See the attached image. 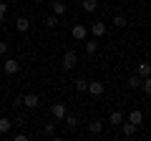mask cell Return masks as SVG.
Masks as SVG:
<instances>
[{
  "label": "cell",
  "instance_id": "6da1fadb",
  "mask_svg": "<svg viewBox=\"0 0 151 141\" xmlns=\"http://www.w3.org/2000/svg\"><path fill=\"white\" fill-rule=\"evenodd\" d=\"M76 63H78V53L76 50H65L63 53V70H70V68H76Z\"/></svg>",
  "mask_w": 151,
  "mask_h": 141
},
{
  "label": "cell",
  "instance_id": "7a4b0ae2",
  "mask_svg": "<svg viewBox=\"0 0 151 141\" xmlns=\"http://www.w3.org/2000/svg\"><path fill=\"white\" fill-rule=\"evenodd\" d=\"M18 70H20V60L5 58V63H3V73H5V76H15Z\"/></svg>",
  "mask_w": 151,
  "mask_h": 141
},
{
  "label": "cell",
  "instance_id": "3957f363",
  "mask_svg": "<svg viewBox=\"0 0 151 141\" xmlns=\"http://www.w3.org/2000/svg\"><path fill=\"white\" fill-rule=\"evenodd\" d=\"M50 8H53V13L58 18H63L65 13H68V3H65V0H50Z\"/></svg>",
  "mask_w": 151,
  "mask_h": 141
},
{
  "label": "cell",
  "instance_id": "277c9868",
  "mask_svg": "<svg viewBox=\"0 0 151 141\" xmlns=\"http://www.w3.org/2000/svg\"><path fill=\"white\" fill-rule=\"evenodd\" d=\"M20 103L25 109H38V106H40V98H38L35 93H25V96L20 98Z\"/></svg>",
  "mask_w": 151,
  "mask_h": 141
},
{
  "label": "cell",
  "instance_id": "5b68a950",
  "mask_svg": "<svg viewBox=\"0 0 151 141\" xmlns=\"http://www.w3.org/2000/svg\"><path fill=\"white\" fill-rule=\"evenodd\" d=\"M50 114H53L55 124H58V121H63V119H65V114H68V109H65V103H53V109H50Z\"/></svg>",
  "mask_w": 151,
  "mask_h": 141
},
{
  "label": "cell",
  "instance_id": "8992f818",
  "mask_svg": "<svg viewBox=\"0 0 151 141\" xmlns=\"http://www.w3.org/2000/svg\"><path fill=\"white\" fill-rule=\"evenodd\" d=\"M70 35H73L76 40H86L88 30H86V25H83V23H76V25L70 28Z\"/></svg>",
  "mask_w": 151,
  "mask_h": 141
},
{
  "label": "cell",
  "instance_id": "52a82bcc",
  "mask_svg": "<svg viewBox=\"0 0 151 141\" xmlns=\"http://www.w3.org/2000/svg\"><path fill=\"white\" fill-rule=\"evenodd\" d=\"M126 121H131V124H134L136 129H139V126L144 124V111H141V109H134L129 116H126Z\"/></svg>",
  "mask_w": 151,
  "mask_h": 141
},
{
  "label": "cell",
  "instance_id": "ba28073f",
  "mask_svg": "<svg viewBox=\"0 0 151 141\" xmlns=\"http://www.w3.org/2000/svg\"><path fill=\"white\" fill-rule=\"evenodd\" d=\"M91 35H93V38H103V35H106V23H103V20H96V23L91 25Z\"/></svg>",
  "mask_w": 151,
  "mask_h": 141
},
{
  "label": "cell",
  "instance_id": "9c48e42d",
  "mask_svg": "<svg viewBox=\"0 0 151 141\" xmlns=\"http://www.w3.org/2000/svg\"><path fill=\"white\" fill-rule=\"evenodd\" d=\"M103 91H106V86H103L101 81H88V93H91V96H101Z\"/></svg>",
  "mask_w": 151,
  "mask_h": 141
},
{
  "label": "cell",
  "instance_id": "30bf717a",
  "mask_svg": "<svg viewBox=\"0 0 151 141\" xmlns=\"http://www.w3.org/2000/svg\"><path fill=\"white\" fill-rule=\"evenodd\" d=\"M119 129H121V134H124V136H126V139H131V136H134V134H136V126H134V124H131V121H126V119H124V121H121V126H119Z\"/></svg>",
  "mask_w": 151,
  "mask_h": 141
},
{
  "label": "cell",
  "instance_id": "8fae6325",
  "mask_svg": "<svg viewBox=\"0 0 151 141\" xmlns=\"http://www.w3.org/2000/svg\"><path fill=\"white\" fill-rule=\"evenodd\" d=\"M15 30H18V33H28V30H30V20H28L25 15L15 18Z\"/></svg>",
  "mask_w": 151,
  "mask_h": 141
},
{
  "label": "cell",
  "instance_id": "7c38bea8",
  "mask_svg": "<svg viewBox=\"0 0 151 141\" xmlns=\"http://www.w3.org/2000/svg\"><path fill=\"white\" fill-rule=\"evenodd\" d=\"M124 119H126L124 111H119V109L108 114V124H111V126H121V121H124Z\"/></svg>",
  "mask_w": 151,
  "mask_h": 141
},
{
  "label": "cell",
  "instance_id": "4fadbf2b",
  "mask_svg": "<svg viewBox=\"0 0 151 141\" xmlns=\"http://www.w3.org/2000/svg\"><path fill=\"white\" fill-rule=\"evenodd\" d=\"M88 131H91L93 136H98L103 131V121L101 119H93V121H88Z\"/></svg>",
  "mask_w": 151,
  "mask_h": 141
},
{
  "label": "cell",
  "instance_id": "5bb4252c",
  "mask_svg": "<svg viewBox=\"0 0 151 141\" xmlns=\"http://www.w3.org/2000/svg\"><path fill=\"white\" fill-rule=\"evenodd\" d=\"M83 13H96L98 10V0H81Z\"/></svg>",
  "mask_w": 151,
  "mask_h": 141
},
{
  "label": "cell",
  "instance_id": "9a60e30c",
  "mask_svg": "<svg viewBox=\"0 0 151 141\" xmlns=\"http://www.w3.org/2000/svg\"><path fill=\"white\" fill-rule=\"evenodd\" d=\"M111 23H113L116 28H126V25H129V20H126V15H121V13H119V15H113V18H111Z\"/></svg>",
  "mask_w": 151,
  "mask_h": 141
},
{
  "label": "cell",
  "instance_id": "2e32d148",
  "mask_svg": "<svg viewBox=\"0 0 151 141\" xmlns=\"http://www.w3.org/2000/svg\"><path fill=\"white\" fill-rule=\"evenodd\" d=\"M63 121H65V126H68L70 131H76V129H78V119H76L73 114H65V119H63Z\"/></svg>",
  "mask_w": 151,
  "mask_h": 141
},
{
  "label": "cell",
  "instance_id": "e0dca14e",
  "mask_svg": "<svg viewBox=\"0 0 151 141\" xmlns=\"http://www.w3.org/2000/svg\"><path fill=\"white\" fill-rule=\"evenodd\" d=\"M86 43V55H96L98 53V43L96 40H83Z\"/></svg>",
  "mask_w": 151,
  "mask_h": 141
},
{
  "label": "cell",
  "instance_id": "ac0fdd59",
  "mask_svg": "<svg viewBox=\"0 0 151 141\" xmlns=\"http://www.w3.org/2000/svg\"><path fill=\"white\" fill-rule=\"evenodd\" d=\"M43 136H45V139H53V136H55V121L43 126Z\"/></svg>",
  "mask_w": 151,
  "mask_h": 141
},
{
  "label": "cell",
  "instance_id": "d6986e66",
  "mask_svg": "<svg viewBox=\"0 0 151 141\" xmlns=\"http://www.w3.org/2000/svg\"><path fill=\"white\" fill-rule=\"evenodd\" d=\"M73 86H76V91H78V93H86L88 91V81H86V78H78Z\"/></svg>",
  "mask_w": 151,
  "mask_h": 141
},
{
  "label": "cell",
  "instance_id": "ffe728a7",
  "mask_svg": "<svg viewBox=\"0 0 151 141\" xmlns=\"http://www.w3.org/2000/svg\"><path fill=\"white\" fill-rule=\"evenodd\" d=\"M58 23H60V18L55 15V13H50V15L45 18V25H48V28H58Z\"/></svg>",
  "mask_w": 151,
  "mask_h": 141
},
{
  "label": "cell",
  "instance_id": "44dd1931",
  "mask_svg": "<svg viewBox=\"0 0 151 141\" xmlns=\"http://www.w3.org/2000/svg\"><path fill=\"white\" fill-rule=\"evenodd\" d=\"M10 126H13V121L3 116V119H0V134H8V131H10Z\"/></svg>",
  "mask_w": 151,
  "mask_h": 141
},
{
  "label": "cell",
  "instance_id": "7402d4cb",
  "mask_svg": "<svg viewBox=\"0 0 151 141\" xmlns=\"http://www.w3.org/2000/svg\"><path fill=\"white\" fill-rule=\"evenodd\" d=\"M139 76H141V78L151 76V63H141V65H139Z\"/></svg>",
  "mask_w": 151,
  "mask_h": 141
},
{
  "label": "cell",
  "instance_id": "603a6c76",
  "mask_svg": "<svg viewBox=\"0 0 151 141\" xmlns=\"http://www.w3.org/2000/svg\"><path fill=\"white\" fill-rule=\"evenodd\" d=\"M141 88H144V93H146V96H151V76L141 78Z\"/></svg>",
  "mask_w": 151,
  "mask_h": 141
},
{
  "label": "cell",
  "instance_id": "cb8c5ba5",
  "mask_svg": "<svg viewBox=\"0 0 151 141\" xmlns=\"http://www.w3.org/2000/svg\"><path fill=\"white\" fill-rule=\"evenodd\" d=\"M126 83H129V88H141V76H131Z\"/></svg>",
  "mask_w": 151,
  "mask_h": 141
},
{
  "label": "cell",
  "instance_id": "d4e9b609",
  "mask_svg": "<svg viewBox=\"0 0 151 141\" xmlns=\"http://www.w3.org/2000/svg\"><path fill=\"white\" fill-rule=\"evenodd\" d=\"M8 48H10V45H8V40L3 38V40H0V55H5V53H8Z\"/></svg>",
  "mask_w": 151,
  "mask_h": 141
},
{
  "label": "cell",
  "instance_id": "484cf974",
  "mask_svg": "<svg viewBox=\"0 0 151 141\" xmlns=\"http://www.w3.org/2000/svg\"><path fill=\"white\" fill-rule=\"evenodd\" d=\"M0 15H8V3H5V0L0 3Z\"/></svg>",
  "mask_w": 151,
  "mask_h": 141
},
{
  "label": "cell",
  "instance_id": "4316f807",
  "mask_svg": "<svg viewBox=\"0 0 151 141\" xmlns=\"http://www.w3.org/2000/svg\"><path fill=\"white\" fill-rule=\"evenodd\" d=\"M0 76H3V63H0Z\"/></svg>",
  "mask_w": 151,
  "mask_h": 141
},
{
  "label": "cell",
  "instance_id": "83f0119b",
  "mask_svg": "<svg viewBox=\"0 0 151 141\" xmlns=\"http://www.w3.org/2000/svg\"><path fill=\"white\" fill-rule=\"evenodd\" d=\"M3 20H5V15H0V23H3Z\"/></svg>",
  "mask_w": 151,
  "mask_h": 141
},
{
  "label": "cell",
  "instance_id": "f1b7e54d",
  "mask_svg": "<svg viewBox=\"0 0 151 141\" xmlns=\"http://www.w3.org/2000/svg\"><path fill=\"white\" fill-rule=\"evenodd\" d=\"M35 3H45V0H35Z\"/></svg>",
  "mask_w": 151,
  "mask_h": 141
}]
</instances>
